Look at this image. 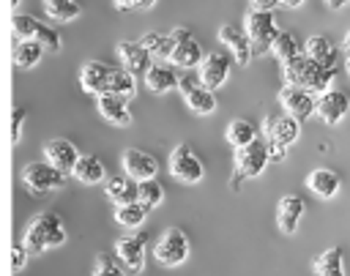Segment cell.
I'll use <instances>...</instances> for the list:
<instances>
[{"label": "cell", "mask_w": 350, "mask_h": 276, "mask_svg": "<svg viewBox=\"0 0 350 276\" xmlns=\"http://www.w3.org/2000/svg\"><path fill=\"white\" fill-rule=\"evenodd\" d=\"M145 251H148V235L145 232H131L118 238L115 243V257L126 265V271L139 273L145 268Z\"/></svg>", "instance_id": "9"}, {"label": "cell", "mask_w": 350, "mask_h": 276, "mask_svg": "<svg viewBox=\"0 0 350 276\" xmlns=\"http://www.w3.org/2000/svg\"><path fill=\"white\" fill-rule=\"evenodd\" d=\"M19 3H22V0H11V5H19Z\"/></svg>", "instance_id": "47"}, {"label": "cell", "mask_w": 350, "mask_h": 276, "mask_svg": "<svg viewBox=\"0 0 350 276\" xmlns=\"http://www.w3.org/2000/svg\"><path fill=\"white\" fill-rule=\"evenodd\" d=\"M120 164H123V172L131 175L134 180H148V178H156V172H159L156 156H150L139 148H126L120 156Z\"/></svg>", "instance_id": "15"}, {"label": "cell", "mask_w": 350, "mask_h": 276, "mask_svg": "<svg viewBox=\"0 0 350 276\" xmlns=\"http://www.w3.org/2000/svg\"><path fill=\"white\" fill-rule=\"evenodd\" d=\"M107 197L115 202V205H126V202H137L139 199V180H134L131 175H115L107 180L104 186Z\"/></svg>", "instance_id": "22"}, {"label": "cell", "mask_w": 350, "mask_h": 276, "mask_svg": "<svg viewBox=\"0 0 350 276\" xmlns=\"http://www.w3.org/2000/svg\"><path fill=\"white\" fill-rule=\"evenodd\" d=\"M252 3V8H257V11H273L276 5H279V0H249Z\"/></svg>", "instance_id": "42"}, {"label": "cell", "mask_w": 350, "mask_h": 276, "mask_svg": "<svg viewBox=\"0 0 350 276\" xmlns=\"http://www.w3.org/2000/svg\"><path fill=\"white\" fill-rule=\"evenodd\" d=\"M178 82H180V77H175V68H172V66H150L148 74H145V85H148L153 93H167V90H172Z\"/></svg>", "instance_id": "28"}, {"label": "cell", "mask_w": 350, "mask_h": 276, "mask_svg": "<svg viewBox=\"0 0 350 276\" xmlns=\"http://www.w3.org/2000/svg\"><path fill=\"white\" fill-rule=\"evenodd\" d=\"M323 3H325V5L331 8V11H339V8H345V5L350 3V0H323Z\"/></svg>", "instance_id": "44"}, {"label": "cell", "mask_w": 350, "mask_h": 276, "mask_svg": "<svg viewBox=\"0 0 350 276\" xmlns=\"http://www.w3.org/2000/svg\"><path fill=\"white\" fill-rule=\"evenodd\" d=\"M314 273L317 276H345V254L339 246H331L314 257Z\"/></svg>", "instance_id": "27"}, {"label": "cell", "mask_w": 350, "mask_h": 276, "mask_svg": "<svg viewBox=\"0 0 350 276\" xmlns=\"http://www.w3.org/2000/svg\"><path fill=\"white\" fill-rule=\"evenodd\" d=\"M345 52H347V57H350V30L345 33Z\"/></svg>", "instance_id": "46"}, {"label": "cell", "mask_w": 350, "mask_h": 276, "mask_svg": "<svg viewBox=\"0 0 350 276\" xmlns=\"http://www.w3.org/2000/svg\"><path fill=\"white\" fill-rule=\"evenodd\" d=\"M170 172L183 183H200L205 175V167L197 158V153H191V148L186 142H180L170 153Z\"/></svg>", "instance_id": "8"}, {"label": "cell", "mask_w": 350, "mask_h": 276, "mask_svg": "<svg viewBox=\"0 0 350 276\" xmlns=\"http://www.w3.org/2000/svg\"><path fill=\"white\" fill-rule=\"evenodd\" d=\"M243 30H246V36L252 38L254 55L271 52L273 41H276V36H279L273 11H257V8H252V11L243 16Z\"/></svg>", "instance_id": "4"}, {"label": "cell", "mask_w": 350, "mask_h": 276, "mask_svg": "<svg viewBox=\"0 0 350 276\" xmlns=\"http://www.w3.org/2000/svg\"><path fill=\"white\" fill-rule=\"evenodd\" d=\"M189 251H191L189 238H186V232L178 230V227L164 230L161 238H159L156 246H153V257H156V262L164 265V268H178V265H183V262L189 260Z\"/></svg>", "instance_id": "6"}, {"label": "cell", "mask_w": 350, "mask_h": 276, "mask_svg": "<svg viewBox=\"0 0 350 276\" xmlns=\"http://www.w3.org/2000/svg\"><path fill=\"white\" fill-rule=\"evenodd\" d=\"M304 52H306L312 60H317L320 66L336 68L339 52H336V46L331 44V38H328V36H323V33H317V36H309V38H306V44H304Z\"/></svg>", "instance_id": "23"}, {"label": "cell", "mask_w": 350, "mask_h": 276, "mask_svg": "<svg viewBox=\"0 0 350 276\" xmlns=\"http://www.w3.org/2000/svg\"><path fill=\"white\" fill-rule=\"evenodd\" d=\"M306 186H309V191L317 194L320 199H331V197L339 194L342 180H339V175H336L334 169H328V167H317V169H312V172L306 175Z\"/></svg>", "instance_id": "21"}, {"label": "cell", "mask_w": 350, "mask_h": 276, "mask_svg": "<svg viewBox=\"0 0 350 276\" xmlns=\"http://www.w3.org/2000/svg\"><path fill=\"white\" fill-rule=\"evenodd\" d=\"M79 150H77V145L71 142V139H63V137H57V139H49L46 145H44V158L52 164V167H57L60 172H74V167H77V161H79Z\"/></svg>", "instance_id": "14"}, {"label": "cell", "mask_w": 350, "mask_h": 276, "mask_svg": "<svg viewBox=\"0 0 350 276\" xmlns=\"http://www.w3.org/2000/svg\"><path fill=\"white\" fill-rule=\"evenodd\" d=\"M27 257H30V251H27L25 243H14L11 246V268L14 271H22L27 265Z\"/></svg>", "instance_id": "39"}, {"label": "cell", "mask_w": 350, "mask_h": 276, "mask_svg": "<svg viewBox=\"0 0 350 276\" xmlns=\"http://www.w3.org/2000/svg\"><path fill=\"white\" fill-rule=\"evenodd\" d=\"M145 216H148V208H145L139 199H137V202H126V205H115V221H118L120 227H126V230L142 227Z\"/></svg>", "instance_id": "29"}, {"label": "cell", "mask_w": 350, "mask_h": 276, "mask_svg": "<svg viewBox=\"0 0 350 276\" xmlns=\"http://www.w3.org/2000/svg\"><path fill=\"white\" fill-rule=\"evenodd\" d=\"M224 137H227V142H230L232 148H243V145H249L252 139H257V128H254V123H252V120L235 118V120L227 126Z\"/></svg>", "instance_id": "30"}, {"label": "cell", "mask_w": 350, "mask_h": 276, "mask_svg": "<svg viewBox=\"0 0 350 276\" xmlns=\"http://www.w3.org/2000/svg\"><path fill=\"white\" fill-rule=\"evenodd\" d=\"M170 36H172V38H175V44H178V41H189V38H194V36H191V30H189V27H175V30H172V33H170Z\"/></svg>", "instance_id": "43"}, {"label": "cell", "mask_w": 350, "mask_h": 276, "mask_svg": "<svg viewBox=\"0 0 350 276\" xmlns=\"http://www.w3.org/2000/svg\"><path fill=\"white\" fill-rule=\"evenodd\" d=\"M161 199H164V186H161L156 178L139 180V202H142L148 210L159 208V205H161Z\"/></svg>", "instance_id": "35"}, {"label": "cell", "mask_w": 350, "mask_h": 276, "mask_svg": "<svg viewBox=\"0 0 350 276\" xmlns=\"http://www.w3.org/2000/svg\"><path fill=\"white\" fill-rule=\"evenodd\" d=\"M71 175H74L79 183H85V186H93V183H101V180H104L107 169H104V164H101V158H98V156L82 153Z\"/></svg>", "instance_id": "25"}, {"label": "cell", "mask_w": 350, "mask_h": 276, "mask_svg": "<svg viewBox=\"0 0 350 276\" xmlns=\"http://www.w3.org/2000/svg\"><path fill=\"white\" fill-rule=\"evenodd\" d=\"M304 213H306L304 197H298V194H284V197L276 202V227H279L284 235H293V232L298 230Z\"/></svg>", "instance_id": "16"}, {"label": "cell", "mask_w": 350, "mask_h": 276, "mask_svg": "<svg viewBox=\"0 0 350 276\" xmlns=\"http://www.w3.org/2000/svg\"><path fill=\"white\" fill-rule=\"evenodd\" d=\"M139 41L150 49V55L167 57V60H170V55H172V49H175V38H172V36H161V33H145Z\"/></svg>", "instance_id": "34"}, {"label": "cell", "mask_w": 350, "mask_h": 276, "mask_svg": "<svg viewBox=\"0 0 350 276\" xmlns=\"http://www.w3.org/2000/svg\"><path fill=\"white\" fill-rule=\"evenodd\" d=\"M336 77V68H328V66H320L317 60H312L306 52L282 63V79L284 85H293V87H304V90H312V93H325L331 87Z\"/></svg>", "instance_id": "1"}, {"label": "cell", "mask_w": 350, "mask_h": 276, "mask_svg": "<svg viewBox=\"0 0 350 276\" xmlns=\"http://www.w3.org/2000/svg\"><path fill=\"white\" fill-rule=\"evenodd\" d=\"M347 74H350V57H347Z\"/></svg>", "instance_id": "48"}, {"label": "cell", "mask_w": 350, "mask_h": 276, "mask_svg": "<svg viewBox=\"0 0 350 276\" xmlns=\"http://www.w3.org/2000/svg\"><path fill=\"white\" fill-rule=\"evenodd\" d=\"M279 104L287 115L298 118V120H306L312 115H317V98L312 90H304V87H293V85H284L279 90Z\"/></svg>", "instance_id": "10"}, {"label": "cell", "mask_w": 350, "mask_h": 276, "mask_svg": "<svg viewBox=\"0 0 350 276\" xmlns=\"http://www.w3.org/2000/svg\"><path fill=\"white\" fill-rule=\"evenodd\" d=\"M350 112V98L347 93L342 90H325V93H317V118L325 123V126H336L347 118Z\"/></svg>", "instance_id": "12"}, {"label": "cell", "mask_w": 350, "mask_h": 276, "mask_svg": "<svg viewBox=\"0 0 350 276\" xmlns=\"http://www.w3.org/2000/svg\"><path fill=\"white\" fill-rule=\"evenodd\" d=\"M44 44H38L36 38H16L14 44V66L16 68H33L41 57H44Z\"/></svg>", "instance_id": "26"}, {"label": "cell", "mask_w": 350, "mask_h": 276, "mask_svg": "<svg viewBox=\"0 0 350 276\" xmlns=\"http://www.w3.org/2000/svg\"><path fill=\"white\" fill-rule=\"evenodd\" d=\"M22 123H25V109H22V107H16V109L11 112V142H14V145L19 142V134H22Z\"/></svg>", "instance_id": "40"}, {"label": "cell", "mask_w": 350, "mask_h": 276, "mask_svg": "<svg viewBox=\"0 0 350 276\" xmlns=\"http://www.w3.org/2000/svg\"><path fill=\"white\" fill-rule=\"evenodd\" d=\"M11 27H14V36H16V38H36L41 22H38L33 14H14Z\"/></svg>", "instance_id": "36"}, {"label": "cell", "mask_w": 350, "mask_h": 276, "mask_svg": "<svg viewBox=\"0 0 350 276\" xmlns=\"http://www.w3.org/2000/svg\"><path fill=\"white\" fill-rule=\"evenodd\" d=\"M227 77H230V57L221 55V52L205 55V60H202V66H200V82H202L205 87L216 90V87H221V85L227 82Z\"/></svg>", "instance_id": "20"}, {"label": "cell", "mask_w": 350, "mask_h": 276, "mask_svg": "<svg viewBox=\"0 0 350 276\" xmlns=\"http://www.w3.org/2000/svg\"><path fill=\"white\" fill-rule=\"evenodd\" d=\"M66 240H68L66 227L55 210H44V213L33 216V221L27 224V230L22 235V243L27 246L30 254H44L46 249L63 246Z\"/></svg>", "instance_id": "2"}, {"label": "cell", "mask_w": 350, "mask_h": 276, "mask_svg": "<svg viewBox=\"0 0 350 276\" xmlns=\"http://www.w3.org/2000/svg\"><path fill=\"white\" fill-rule=\"evenodd\" d=\"M41 3H44V11L57 22H71L82 14V5L77 0H41Z\"/></svg>", "instance_id": "31"}, {"label": "cell", "mask_w": 350, "mask_h": 276, "mask_svg": "<svg viewBox=\"0 0 350 276\" xmlns=\"http://www.w3.org/2000/svg\"><path fill=\"white\" fill-rule=\"evenodd\" d=\"M205 55H202V46L197 38H189V41H178L172 55H170V63L172 66H180V68H194V66H202Z\"/></svg>", "instance_id": "24"}, {"label": "cell", "mask_w": 350, "mask_h": 276, "mask_svg": "<svg viewBox=\"0 0 350 276\" xmlns=\"http://www.w3.org/2000/svg\"><path fill=\"white\" fill-rule=\"evenodd\" d=\"M36 41H38V44H44V49H46V52H60V46H63L60 33H57L55 27L44 25V22H41V27H38V33H36Z\"/></svg>", "instance_id": "37"}, {"label": "cell", "mask_w": 350, "mask_h": 276, "mask_svg": "<svg viewBox=\"0 0 350 276\" xmlns=\"http://www.w3.org/2000/svg\"><path fill=\"white\" fill-rule=\"evenodd\" d=\"M96 107L101 112V118L112 126H131V109H129V98L115 96V93H101L96 96Z\"/></svg>", "instance_id": "18"}, {"label": "cell", "mask_w": 350, "mask_h": 276, "mask_svg": "<svg viewBox=\"0 0 350 276\" xmlns=\"http://www.w3.org/2000/svg\"><path fill=\"white\" fill-rule=\"evenodd\" d=\"M271 161V145H268V137L265 139H252L249 145L243 148H235V172L241 178H254L260 175Z\"/></svg>", "instance_id": "7"}, {"label": "cell", "mask_w": 350, "mask_h": 276, "mask_svg": "<svg viewBox=\"0 0 350 276\" xmlns=\"http://www.w3.org/2000/svg\"><path fill=\"white\" fill-rule=\"evenodd\" d=\"M93 276H126V271L109 254H98L96 265H93Z\"/></svg>", "instance_id": "38"}, {"label": "cell", "mask_w": 350, "mask_h": 276, "mask_svg": "<svg viewBox=\"0 0 350 276\" xmlns=\"http://www.w3.org/2000/svg\"><path fill=\"white\" fill-rule=\"evenodd\" d=\"M159 0H115V8L118 11H131V8H153Z\"/></svg>", "instance_id": "41"}, {"label": "cell", "mask_w": 350, "mask_h": 276, "mask_svg": "<svg viewBox=\"0 0 350 276\" xmlns=\"http://www.w3.org/2000/svg\"><path fill=\"white\" fill-rule=\"evenodd\" d=\"M22 183L27 186L30 194H46V191H57V189L66 186V172L52 167L46 158L44 161H30V164L22 167Z\"/></svg>", "instance_id": "5"}, {"label": "cell", "mask_w": 350, "mask_h": 276, "mask_svg": "<svg viewBox=\"0 0 350 276\" xmlns=\"http://www.w3.org/2000/svg\"><path fill=\"white\" fill-rule=\"evenodd\" d=\"M109 79H112V68L104 66L101 60H88L82 63V71H79V85L85 93L90 96H101L109 90Z\"/></svg>", "instance_id": "17"}, {"label": "cell", "mask_w": 350, "mask_h": 276, "mask_svg": "<svg viewBox=\"0 0 350 276\" xmlns=\"http://www.w3.org/2000/svg\"><path fill=\"white\" fill-rule=\"evenodd\" d=\"M178 90L183 93V98H186V104H189L191 112H197V115H211V112L216 109V93H213L211 87H205L202 82H194L191 77H180Z\"/></svg>", "instance_id": "11"}, {"label": "cell", "mask_w": 350, "mask_h": 276, "mask_svg": "<svg viewBox=\"0 0 350 276\" xmlns=\"http://www.w3.org/2000/svg\"><path fill=\"white\" fill-rule=\"evenodd\" d=\"M107 93H115V96H123V98H134V93H137L134 74L126 71V68H112V79H109V90Z\"/></svg>", "instance_id": "33"}, {"label": "cell", "mask_w": 350, "mask_h": 276, "mask_svg": "<svg viewBox=\"0 0 350 276\" xmlns=\"http://www.w3.org/2000/svg\"><path fill=\"white\" fill-rule=\"evenodd\" d=\"M118 57H120L123 68L131 74H148V68H150V49L142 41H120Z\"/></svg>", "instance_id": "19"}, {"label": "cell", "mask_w": 350, "mask_h": 276, "mask_svg": "<svg viewBox=\"0 0 350 276\" xmlns=\"http://www.w3.org/2000/svg\"><path fill=\"white\" fill-rule=\"evenodd\" d=\"M262 131L268 137V145H271V161H282L287 148L301 137V120L293 118V115H279V118H265L262 120Z\"/></svg>", "instance_id": "3"}, {"label": "cell", "mask_w": 350, "mask_h": 276, "mask_svg": "<svg viewBox=\"0 0 350 276\" xmlns=\"http://www.w3.org/2000/svg\"><path fill=\"white\" fill-rule=\"evenodd\" d=\"M271 52L279 57V63H287V60H293V57L304 55V52H301L298 38H295L293 33H287V30H279V36H276V41H273Z\"/></svg>", "instance_id": "32"}, {"label": "cell", "mask_w": 350, "mask_h": 276, "mask_svg": "<svg viewBox=\"0 0 350 276\" xmlns=\"http://www.w3.org/2000/svg\"><path fill=\"white\" fill-rule=\"evenodd\" d=\"M304 0H279V5H284V8H298Z\"/></svg>", "instance_id": "45"}, {"label": "cell", "mask_w": 350, "mask_h": 276, "mask_svg": "<svg viewBox=\"0 0 350 276\" xmlns=\"http://www.w3.org/2000/svg\"><path fill=\"white\" fill-rule=\"evenodd\" d=\"M219 41L230 49V55L235 57L238 66H249V60L254 55V46H252V38L246 36V30H241L235 25H221L219 27Z\"/></svg>", "instance_id": "13"}]
</instances>
